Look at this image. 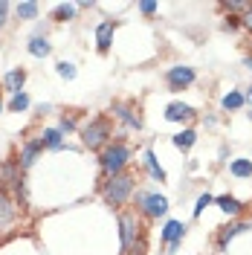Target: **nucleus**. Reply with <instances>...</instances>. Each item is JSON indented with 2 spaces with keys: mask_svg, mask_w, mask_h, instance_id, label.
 <instances>
[{
  "mask_svg": "<svg viewBox=\"0 0 252 255\" xmlns=\"http://www.w3.org/2000/svg\"><path fill=\"white\" fill-rule=\"evenodd\" d=\"M79 136H81V142H84V148H90V151L108 148V142H111V136H113L111 119H108V116H93V119L79 130Z\"/></svg>",
  "mask_w": 252,
  "mask_h": 255,
  "instance_id": "f257e3e1",
  "label": "nucleus"
},
{
  "mask_svg": "<svg viewBox=\"0 0 252 255\" xmlns=\"http://www.w3.org/2000/svg\"><path fill=\"white\" fill-rule=\"evenodd\" d=\"M133 186H136V180L130 171H122V174H113L105 180V186H102V194H105V200L111 203V206H122L127 203V197L133 194Z\"/></svg>",
  "mask_w": 252,
  "mask_h": 255,
  "instance_id": "f03ea898",
  "label": "nucleus"
},
{
  "mask_svg": "<svg viewBox=\"0 0 252 255\" xmlns=\"http://www.w3.org/2000/svg\"><path fill=\"white\" fill-rule=\"evenodd\" d=\"M127 159H130V148H127L122 139H116V142H111L105 151H102L99 165H102V171H105L108 177H113V174H122V171H125Z\"/></svg>",
  "mask_w": 252,
  "mask_h": 255,
  "instance_id": "7ed1b4c3",
  "label": "nucleus"
},
{
  "mask_svg": "<svg viewBox=\"0 0 252 255\" xmlns=\"http://www.w3.org/2000/svg\"><path fill=\"white\" fill-rule=\"evenodd\" d=\"M136 209L145 212L148 218H162L168 215V197H162L157 191H136Z\"/></svg>",
  "mask_w": 252,
  "mask_h": 255,
  "instance_id": "20e7f679",
  "label": "nucleus"
},
{
  "mask_svg": "<svg viewBox=\"0 0 252 255\" xmlns=\"http://www.w3.org/2000/svg\"><path fill=\"white\" fill-rule=\"evenodd\" d=\"M186 232H189V226L183 221H165L162 223V229H159V241L168 247V255H174L180 250V244L186 238Z\"/></svg>",
  "mask_w": 252,
  "mask_h": 255,
  "instance_id": "39448f33",
  "label": "nucleus"
},
{
  "mask_svg": "<svg viewBox=\"0 0 252 255\" xmlns=\"http://www.w3.org/2000/svg\"><path fill=\"white\" fill-rule=\"evenodd\" d=\"M165 81H168V90H171V93H180V90H186V87H191V84L197 81V73H194V67L177 64V67H171V70L165 73Z\"/></svg>",
  "mask_w": 252,
  "mask_h": 255,
  "instance_id": "423d86ee",
  "label": "nucleus"
},
{
  "mask_svg": "<svg viewBox=\"0 0 252 255\" xmlns=\"http://www.w3.org/2000/svg\"><path fill=\"white\" fill-rule=\"evenodd\" d=\"M136 232H139V226H136V218L125 212V215H119V238H122V255H127L133 247H136Z\"/></svg>",
  "mask_w": 252,
  "mask_h": 255,
  "instance_id": "0eeeda50",
  "label": "nucleus"
},
{
  "mask_svg": "<svg viewBox=\"0 0 252 255\" xmlns=\"http://www.w3.org/2000/svg\"><path fill=\"white\" fill-rule=\"evenodd\" d=\"M111 113L122 122L125 128H130V130H142V116H139V111L130 105V102H113V108H111Z\"/></svg>",
  "mask_w": 252,
  "mask_h": 255,
  "instance_id": "6e6552de",
  "label": "nucleus"
},
{
  "mask_svg": "<svg viewBox=\"0 0 252 255\" xmlns=\"http://www.w3.org/2000/svg\"><path fill=\"white\" fill-rule=\"evenodd\" d=\"M247 229H252L250 221H232V223H226L221 232H218V241H215V244H218V250L223 253V250L229 247V241L235 238V235H241V232H247Z\"/></svg>",
  "mask_w": 252,
  "mask_h": 255,
  "instance_id": "1a4fd4ad",
  "label": "nucleus"
},
{
  "mask_svg": "<svg viewBox=\"0 0 252 255\" xmlns=\"http://www.w3.org/2000/svg\"><path fill=\"white\" fill-rule=\"evenodd\" d=\"M113 32H116V20H102L96 26V49L102 55L111 52V44H113Z\"/></svg>",
  "mask_w": 252,
  "mask_h": 255,
  "instance_id": "9d476101",
  "label": "nucleus"
},
{
  "mask_svg": "<svg viewBox=\"0 0 252 255\" xmlns=\"http://www.w3.org/2000/svg\"><path fill=\"white\" fill-rule=\"evenodd\" d=\"M41 151H44V139H29V142H23V151H20V159H17V162H20V168H23V171L32 168Z\"/></svg>",
  "mask_w": 252,
  "mask_h": 255,
  "instance_id": "9b49d317",
  "label": "nucleus"
},
{
  "mask_svg": "<svg viewBox=\"0 0 252 255\" xmlns=\"http://www.w3.org/2000/svg\"><path fill=\"white\" fill-rule=\"evenodd\" d=\"M191 116H194V108L186 105V102H171V105L165 108V119H168V122H189Z\"/></svg>",
  "mask_w": 252,
  "mask_h": 255,
  "instance_id": "f8f14e48",
  "label": "nucleus"
},
{
  "mask_svg": "<svg viewBox=\"0 0 252 255\" xmlns=\"http://www.w3.org/2000/svg\"><path fill=\"white\" fill-rule=\"evenodd\" d=\"M23 84H26V70H23V67H15V70H9V73L3 76V87H6L12 96L20 93Z\"/></svg>",
  "mask_w": 252,
  "mask_h": 255,
  "instance_id": "ddd939ff",
  "label": "nucleus"
},
{
  "mask_svg": "<svg viewBox=\"0 0 252 255\" xmlns=\"http://www.w3.org/2000/svg\"><path fill=\"white\" fill-rule=\"evenodd\" d=\"M12 221H15V203L6 191H0V232L6 226H12Z\"/></svg>",
  "mask_w": 252,
  "mask_h": 255,
  "instance_id": "4468645a",
  "label": "nucleus"
},
{
  "mask_svg": "<svg viewBox=\"0 0 252 255\" xmlns=\"http://www.w3.org/2000/svg\"><path fill=\"white\" fill-rule=\"evenodd\" d=\"M26 49H29L32 58H47L49 52H52V44H49L44 35H32L29 44H26Z\"/></svg>",
  "mask_w": 252,
  "mask_h": 255,
  "instance_id": "2eb2a0df",
  "label": "nucleus"
},
{
  "mask_svg": "<svg viewBox=\"0 0 252 255\" xmlns=\"http://www.w3.org/2000/svg\"><path fill=\"white\" fill-rule=\"evenodd\" d=\"M145 168H148V174L154 177L157 183H165V171H162V165H159V159H157V154H154V148H148L145 151Z\"/></svg>",
  "mask_w": 252,
  "mask_h": 255,
  "instance_id": "dca6fc26",
  "label": "nucleus"
},
{
  "mask_svg": "<svg viewBox=\"0 0 252 255\" xmlns=\"http://www.w3.org/2000/svg\"><path fill=\"white\" fill-rule=\"evenodd\" d=\"M41 139H44V148H49V151H61L64 148V133L58 128H44Z\"/></svg>",
  "mask_w": 252,
  "mask_h": 255,
  "instance_id": "f3484780",
  "label": "nucleus"
},
{
  "mask_svg": "<svg viewBox=\"0 0 252 255\" xmlns=\"http://www.w3.org/2000/svg\"><path fill=\"white\" fill-rule=\"evenodd\" d=\"M174 148H180V151H189L191 145L197 142V130L194 128H186V130H180V133H174L171 136Z\"/></svg>",
  "mask_w": 252,
  "mask_h": 255,
  "instance_id": "a211bd4d",
  "label": "nucleus"
},
{
  "mask_svg": "<svg viewBox=\"0 0 252 255\" xmlns=\"http://www.w3.org/2000/svg\"><path fill=\"white\" fill-rule=\"evenodd\" d=\"M76 12H79L76 3H58V6L52 9V20H55V23H67V20L76 17Z\"/></svg>",
  "mask_w": 252,
  "mask_h": 255,
  "instance_id": "6ab92c4d",
  "label": "nucleus"
},
{
  "mask_svg": "<svg viewBox=\"0 0 252 255\" xmlns=\"http://www.w3.org/2000/svg\"><path fill=\"white\" fill-rule=\"evenodd\" d=\"M229 174L238 180H250L252 177V159H232L229 162Z\"/></svg>",
  "mask_w": 252,
  "mask_h": 255,
  "instance_id": "aec40b11",
  "label": "nucleus"
},
{
  "mask_svg": "<svg viewBox=\"0 0 252 255\" xmlns=\"http://www.w3.org/2000/svg\"><path fill=\"white\" fill-rule=\"evenodd\" d=\"M244 105H247V99H244V93H241V90H229V93L221 99V108H223V111H241Z\"/></svg>",
  "mask_w": 252,
  "mask_h": 255,
  "instance_id": "412c9836",
  "label": "nucleus"
},
{
  "mask_svg": "<svg viewBox=\"0 0 252 255\" xmlns=\"http://www.w3.org/2000/svg\"><path fill=\"white\" fill-rule=\"evenodd\" d=\"M29 105H32V99L26 90H20V93H15L12 99H9V111L12 113H23V111H29Z\"/></svg>",
  "mask_w": 252,
  "mask_h": 255,
  "instance_id": "4be33fe9",
  "label": "nucleus"
},
{
  "mask_svg": "<svg viewBox=\"0 0 252 255\" xmlns=\"http://www.w3.org/2000/svg\"><path fill=\"white\" fill-rule=\"evenodd\" d=\"M215 203H218V206L223 209V212H226V215H241V200H238V197H229V194H221V197H215Z\"/></svg>",
  "mask_w": 252,
  "mask_h": 255,
  "instance_id": "5701e85b",
  "label": "nucleus"
},
{
  "mask_svg": "<svg viewBox=\"0 0 252 255\" xmlns=\"http://www.w3.org/2000/svg\"><path fill=\"white\" fill-rule=\"evenodd\" d=\"M15 12H17V17H20V20H35V17H38V12H41V6H38L35 0H29V3H17Z\"/></svg>",
  "mask_w": 252,
  "mask_h": 255,
  "instance_id": "b1692460",
  "label": "nucleus"
},
{
  "mask_svg": "<svg viewBox=\"0 0 252 255\" xmlns=\"http://www.w3.org/2000/svg\"><path fill=\"white\" fill-rule=\"evenodd\" d=\"M55 73H58L61 79H67V81H73L76 76H79V70H76V64L73 61H58L55 64Z\"/></svg>",
  "mask_w": 252,
  "mask_h": 255,
  "instance_id": "393cba45",
  "label": "nucleus"
},
{
  "mask_svg": "<svg viewBox=\"0 0 252 255\" xmlns=\"http://www.w3.org/2000/svg\"><path fill=\"white\" fill-rule=\"evenodd\" d=\"M212 203H215V197H212L209 191H203V194L197 197V203H194V218H200V215H203V209L212 206Z\"/></svg>",
  "mask_w": 252,
  "mask_h": 255,
  "instance_id": "a878e982",
  "label": "nucleus"
},
{
  "mask_svg": "<svg viewBox=\"0 0 252 255\" xmlns=\"http://www.w3.org/2000/svg\"><path fill=\"white\" fill-rule=\"evenodd\" d=\"M58 130H61V133H73V130H76V116H67V113H64L61 122H58Z\"/></svg>",
  "mask_w": 252,
  "mask_h": 255,
  "instance_id": "bb28decb",
  "label": "nucleus"
},
{
  "mask_svg": "<svg viewBox=\"0 0 252 255\" xmlns=\"http://www.w3.org/2000/svg\"><path fill=\"white\" fill-rule=\"evenodd\" d=\"M157 9H159V6L154 3V0H142V3H139V12H142V15H154Z\"/></svg>",
  "mask_w": 252,
  "mask_h": 255,
  "instance_id": "cd10ccee",
  "label": "nucleus"
},
{
  "mask_svg": "<svg viewBox=\"0 0 252 255\" xmlns=\"http://www.w3.org/2000/svg\"><path fill=\"white\" fill-rule=\"evenodd\" d=\"M238 26H241V17L238 15H229L226 17V23H223V29H238Z\"/></svg>",
  "mask_w": 252,
  "mask_h": 255,
  "instance_id": "c85d7f7f",
  "label": "nucleus"
},
{
  "mask_svg": "<svg viewBox=\"0 0 252 255\" xmlns=\"http://www.w3.org/2000/svg\"><path fill=\"white\" fill-rule=\"evenodd\" d=\"M9 9H12V6H9L6 0H0V29H3V23H6V15H9Z\"/></svg>",
  "mask_w": 252,
  "mask_h": 255,
  "instance_id": "c756f323",
  "label": "nucleus"
},
{
  "mask_svg": "<svg viewBox=\"0 0 252 255\" xmlns=\"http://www.w3.org/2000/svg\"><path fill=\"white\" fill-rule=\"evenodd\" d=\"M241 23H244L247 29H252V6H250V12H247V15L241 17Z\"/></svg>",
  "mask_w": 252,
  "mask_h": 255,
  "instance_id": "7c9ffc66",
  "label": "nucleus"
},
{
  "mask_svg": "<svg viewBox=\"0 0 252 255\" xmlns=\"http://www.w3.org/2000/svg\"><path fill=\"white\" fill-rule=\"evenodd\" d=\"M52 111V105H49V102H41V105H38V113H49Z\"/></svg>",
  "mask_w": 252,
  "mask_h": 255,
  "instance_id": "2f4dec72",
  "label": "nucleus"
},
{
  "mask_svg": "<svg viewBox=\"0 0 252 255\" xmlns=\"http://www.w3.org/2000/svg\"><path fill=\"white\" fill-rule=\"evenodd\" d=\"M244 99H247V102H250V105H252V87H250V90H247V93H244Z\"/></svg>",
  "mask_w": 252,
  "mask_h": 255,
  "instance_id": "473e14b6",
  "label": "nucleus"
},
{
  "mask_svg": "<svg viewBox=\"0 0 252 255\" xmlns=\"http://www.w3.org/2000/svg\"><path fill=\"white\" fill-rule=\"evenodd\" d=\"M244 67H247V70H252V55L247 58V61H244Z\"/></svg>",
  "mask_w": 252,
  "mask_h": 255,
  "instance_id": "72a5a7b5",
  "label": "nucleus"
},
{
  "mask_svg": "<svg viewBox=\"0 0 252 255\" xmlns=\"http://www.w3.org/2000/svg\"><path fill=\"white\" fill-rule=\"evenodd\" d=\"M0 113H3V96H0Z\"/></svg>",
  "mask_w": 252,
  "mask_h": 255,
  "instance_id": "f704fd0d",
  "label": "nucleus"
}]
</instances>
